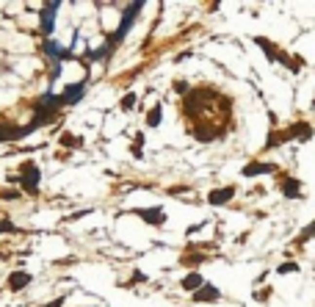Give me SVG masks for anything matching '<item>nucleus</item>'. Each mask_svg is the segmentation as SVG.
<instances>
[{
  "label": "nucleus",
  "mask_w": 315,
  "mask_h": 307,
  "mask_svg": "<svg viewBox=\"0 0 315 307\" xmlns=\"http://www.w3.org/2000/svg\"><path fill=\"white\" fill-rule=\"evenodd\" d=\"M19 183H22V188H25L28 194H36V186H39V166L25 163V166H22V177H19Z\"/></svg>",
  "instance_id": "1"
},
{
  "label": "nucleus",
  "mask_w": 315,
  "mask_h": 307,
  "mask_svg": "<svg viewBox=\"0 0 315 307\" xmlns=\"http://www.w3.org/2000/svg\"><path fill=\"white\" fill-rule=\"evenodd\" d=\"M141 9V3H136V6H133V9L128 11V14H125V17H122V25L116 28V34L111 36V44H119L122 42V36H125V31H128L130 25H133V19H136V11Z\"/></svg>",
  "instance_id": "2"
},
{
  "label": "nucleus",
  "mask_w": 315,
  "mask_h": 307,
  "mask_svg": "<svg viewBox=\"0 0 315 307\" xmlns=\"http://www.w3.org/2000/svg\"><path fill=\"white\" fill-rule=\"evenodd\" d=\"M133 213H138L144 222H152V224H163V222H166V216H163L161 208H152V211H133Z\"/></svg>",
  "instance_id": "3"
},
{
  "label": "nucleus",
  "mask_w": 315,
  "mask_h": 307,
  "mask_svg": "<svg viewBox=\"0 0 315 307\" xmlns=\"http://www.w3.org/2000/svg\"><path fill=\"white\" fill-rule=\"evenodd\" d=\"M28 282H31V274H25V271H14V274L9 277V288H11V290H22Z\"/></svg>",
  "instance_id": "4"
},
{
  "label": "nucleus",
  "mask_w": 315,
  "mask_h": 307,
  "mask_svg": "<svg viewBox=\"0 0 315 307\" xmlns=\"http://www.w3.org/2000/svg\"><path fill=\"white\" fill-rule=\"evenodd\" d=\"M277 166L274 163H249L246 169H243V174L246 177H255V174H268V172H274Z\"/></svg>",
  "instance_id": "5"
},
{
  "label": "nucleus",
  "mask_w": 315,
  "mask_h": 307,
  "mask_svg": "<svg viewBox=\"0 0 315 307\" xmlns=\"http://www.w3.org/2000/svg\"><path fill=\"white\" fill-rule=\"evenodd\" d=\"M232 194H235V188H219V191H213V194L207 196L213 205H224V202H230Z\"/></svg>",
  "instance_id": "6"
},
{
  "label": "nucleus",
  "mask_w": 315,
  "mask_h": 307,
  "mask_svg": "<svg viewBox=\"0 0 315 307\" xmlns=\"http://www.w3.org/2000/svg\"><path fill=\"white\" fill-rule=\"evenodd\" d=\"M202 285H204V280H202V274H188V277H185V280H183V288H185V290H196V288H202Z\"/></svg>",
  "instance_id": "7"
},
{
  "label": "nucleus",
  "mask_w": 315,
  "mask_h": 307,
  "mask_svg": "<svg viewBox=\"0 0 315 307\" xmlns=\"http://www.w3.org/2000/svg\"><path fill=\"white\" fill-rule=\"evenodd\" d=\"M58 9V3H50L47 9L42 11V28H44V34H50V28H53V11Z\"/></svg>",
  "instance_id": "8"
},
{
  "label": "nucleus",
  "mask_w": 315,
  "mask_h": 307,
  "mask_svg": "<svg viewBox=\"0 0 315 307\" xmlns=\"http://www.w3.org/2000/svg\"><path fill=\"white\" fill-rule=\"evenodd\" d=\"M86 92V83H75V86H67V92H64V100L67 102H75L80 94Z\"/></svg>",
  "instance_id": "9"
},
{
  "label": "nucleus",
  "mask_w": 315,
  "mask_h": 307,
  "mask_svg": "<svg viewBox=\"0 0 315 307\" xmlns=\"http://www.w3.org/2000/svg\"><path fill=\"white\" fill-rule=\"evenodd\" d=\"M204 299H219V290L210 288V285H204L199 293H194V302H204Z\"/></svg>",
  "instance_id": "10"
},
{
  "label": "nucleus",
  "mask_w": 315,
  "mask_h": 307,
  "mask_svg": "<svg viewBox=\"0 0 315 307\" xmlns=\"http://www.w3.org/2000/svg\"><path fill=\"white\" fill-rule=\"evenodd\" d=\"M147 122H149V128H158V125H161V105H155L152 114L147 116Z\"/></svg>",
  "instance_id": "11"
},
{
  "label": "nucleus",
  "mask_w": 315,
  "mask_h": 307,
  "mask_svg": "<svg viewBox=\"0 0 315 307\" xmlns=\"http://www.w3.org/2000/svg\"><path fill=\"white\" fill-rule=\"evenodd\" d=\"M282 188H285V194L288 196H298V183L296 180H285V186Z\"/></svg>",
  "instance_id": "12"
},
{
  "label": "nucleus",
  "mask_w": 315,
  "mask_h": 307,
  "mask_svg": "<svg viewBox=\"0 0 315 307\" xmlns=\"http://www.w3.org/2000/svg\"><path fill=\"white\" fill-rule=\"evenodd\" d=\"M133 105H136V94H128V97L122 100V108L128 111V108H133Z\"/></svg>",
  "instance_id": "13"
},
{
  "label": "nucleus",
  "mask_w": 315,
  "mask_h": 307,
  "mask_svg": "<svg viewBox=\"0 0 315 307\" xmlns=\"http://www.w3.org/2000/svg\"><path fill=\"white\" fill-rule=\"evenodd\" d=\"M14 230H17V227L11 222H0V232H14Z\"/></svg>",
  "instance_id": "14"
},
{
  "label": "nucleus",
  "mask_w": 315,
  "mask_h": 307,
  "mask_svg": "<svg viewBox=\"0 0 315 307\" xmlns=\"http://www.w3.org/2000/svg\"><path fill=\"white\" fill-rule=\"evenodd\" d=\"M313 235H315V224H310V227L301 232V238H313Z\"/></svg>",
  "instance_id": "15"
},
{
  "label": "nucleus",
  "mask_w": 315,
  "mask_h": 307,
  "mask_svg": "<svg viewBox=\"0 0 315 307\" xmlns=\"http://www.w3.org/2000/svg\"><path fill=\"white\" fill-rule=\"evenodd\" d=\"M279 271H282V274H288V271H296V263H285V266H279Z\"/></svg>",
  "instance_id": "16"
},
{
  "label": "nucleus",
  "mask_w": 315,
  "mask_h": 307,
  "mask_svg": "<svg viewBox=\"0 0 315 307\" xmlns=\"http://www.w3.org/2000/svg\"><path fill=\"white\" fill-rule=\"evenodd\" d=\"M64 305V299H56V302H53V305H47V307H61Z\"/></svg>",
  "instance_id": "17"
},
{
  "label": "nucleus",
  "mask_w": 315,
  "mask_h": 307,
  "mask_svg": "<svg viewBox=\"0 0 315 307\" xmlns=\"http://www.w3.org/2000/svg\"><path fill=\"white\" fill-rule=\"evenodd\" d=\"M0 260H3V255H0Z\"/></svg>",
  "instance_id": "18"
}]
</instances>
